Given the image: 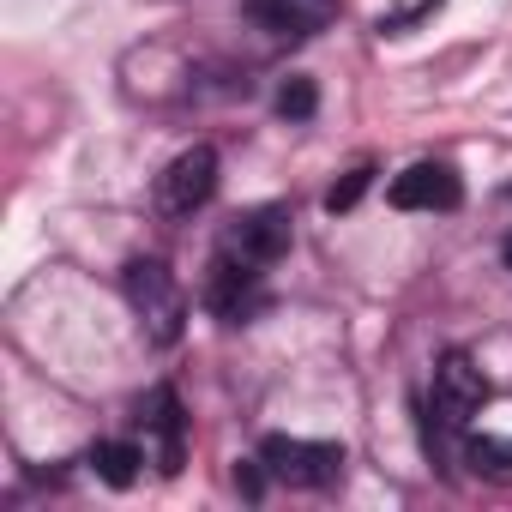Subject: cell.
Wrapping results in <instances>:
<instances>
[{
	"label": "cell",
	"instance_id": "cell-1",
	"mask_svg": "<svg viewBox=\"0 0 512 512\" xmlns=\"http://www.w3.org/2000/svg\"><path fill=\"white\" fill-rule=\"evenodd\" d=\"M488 404V380L464 350H446L434 362V386H428V452L446 464L452 458V434L470 428V416H482Z\"/></svg>",
	"mask_w": 512,
	"mask_h": 512
},
{
	"label": "cell",
	"instance_id": "cell-2",
	"mask_svg": "<svg viewBox=\"0 0 512 512\" xmlns=\"http://www.w3.org/2000/svg\"><path fill=\"white\" fill-rule=\"evenodd\" d=\"M121 290H127V302H133V314H139V326H145L151 344H175V338H181L187 302H181L175 272H169L163 260H127Z\"/></svg>",
	"mask_w": 512,
	"mask_h": 512
},
{
	"label": "cell",
	"instance_id": "cell-3",
	"mask_svg": "<svg viewBox=\"0 0 512 512\" xmlns=\"http://www.w3.org/2000/svg\"><path fill=\"white\" fill-rule=\"evenodd\" d=\"M296 217H290V205H253V211H235L229 223H223V235H217V253L223 260H241V266H260V272H272L284 253H290V229Z\"/></svg>",
	"mask_w": 512,
	"mask_h": 512
},
{
	"label": "cell",
	"instance_id": "cell-4",
	"mask_svg": "<svg viewBox=\"0 0 512 512\" xmlns=\"http://www.w3.org/2000/svg\"><path fill=\"white\" fill-rule=\"evenodd\" d=\"M260 464H266V476H278L290 488H332L344 476V446L296 440V434H266L260 440Z\"/></svg>",
	"mask_w": 512,
	"mask_h": 512
},
{
	"label": "cell",
	"instance_id": "cell-5",
	"mask_svg": "<svg viewBox=\"0 0 512 512\" xmlns=\"http://www.w3.org/2000/svg\"><path fill=\"white\" fill-rule=\"evenodd\" d=\"M205 308H211L223 326H247L253 314L266 308V272H260V266H241V260H223V253H211V272H205Z\"/></svg>",
	"mask_w": 512,
	"mask_h": 512
},
{
	"label": "cell",
	"instance_id": "cell-6",
	"mask_svg": "<svg viewBox=\"0 0 512 512\" xmlns=\"http://www.w3.org/2000/svg\"><path fill=\"white\" fill-rule=\"evenodd\" d=\"M211 193H217V151H211V145H187V151L157 175V211H163V217H193Z\"/></svg>",
	"mask_w": 512,
	"mask_h": 512
},
{
	"label": "cell",
	"instance_id": "cell-7",
	"mask_svg": "<svg viewBox=\"0 0 512 512\" xmlns=\"http://www.w3.org/2000/svg\"><path fill=\"white\" fill-rule=\"evenodd\" d=\"M139 434H145V458H151L163 476H175L181 458H187V416H181V398H175L169 386H157V392L139 404Z\"/></svg>",
	"mask_w": 512,
	"mask_h": 512
},
{
	"label": "cell",
	"instance_id": "cell-8",
	"mask_svg": "<svg viewBox=\"0 0 512 512\" xmlns=\"http://www.w3.org/2000/svg\"><path fill=\"white\" fill-rule=\"evenodd\" d=\"M386 199H392L398 211H458L464 181H458L452 163H410L404 175H392Z\"/></svg>",
	"mask_w": 512,
	"mask_h": 512
},
{
	"label": "cell",
	"instance_id": "cell-9",
	"mask_svg": "<svg viewBox=\"0 0 512 512\" xmlns=\"http://www.w3.org/2000/svg\"><path fill=\"white\" fill-rule=\"evenodd\" d=\"M247 19L272 37H314L332 19V0H247Z\"/></svg>",
	"mask_w": 512,
	"mask_h": 512
},
{
	"label": "cell",
	"instance_id": "cell-10",
	"mask_svg": "<svg viewBox=\"0 0 512 512\" xmlns=\"http://www.w3.org/2000/svg\"><path fill=\"white\" fill-rule=\"evenodd\" d=\"M85 464H91L109 488H133V482H139V464H151V458H145L139 440H97Z\"/></svg>",
	"mask_w": 512,
	"mask_h": 512
},
{
	"label": "cell",
	"instance_id": "cell-11",
	"mask_svg": "<svg viewBox=\"0 0 512 512\" xmlns=\"http://www.w3.org/2000/svg\"><path fill=\"white\" fill-rule=\"evenodd\" d=\"M464 464L488 482H512V440H494V434H470L464 440Z\"/></svg>",
	"mask_w": 512,
	"mask_h": 512
},
{
	"label": "cell",
	"instance_id": "cell-12",
	"mask_svg": "<svg viewBox=\"0 0 512 512\" xmlns=\"http://www.w3.org/2000/svg\"><path fill=\"white\" fill-rule=\"evenodd\" d=\"M320 109V91H314V79L308 73H290L284 85H278V115L284 121H308Z\"/></svg>",
	"mask_w": 512,
	"mask_h": 512
},
{
	"label": "cell",
	"instance_id": "cell-13",
	"mask_svg": "<svg viewBox=\"0 0 512 512\" xmlns=\"http://www.w3.org/2000/svg\"><path fill=\"white\" fill-rule=\"evenodd\" d=\"M368 181H374V163H356V169H350V175L326 193V211H332V217H338V211H350V205L368 193Z\"/></svg>",
	"mask_w": 512,
	"mask_h": 512
},
{
	"label": "cell",
	"instance_id": "cell-14",
	"mask_svg": "<svg viewBox=\"0 0 512 512\" xmlns=\"http://www.w3.org/2000/svg\"><path fill=\"white\" fill-rule=\"evenodd\" d=\"M428 13H440V0H416V7H404V13H386V19H380V31H386V37H398V31H410L416 19H428Z\"/></svg>",
	"mask_w": 512,
	"mask_h": 512
},
{
	"label": "cell",
	"instance_id": "cell-15",
	"mask_svg": "<svg viewBox=\"0 0 512 512\" xmlns=\"http://www.w3.org/2000/svg\"><path fill=\"white\" fill-rule=\"evenodd\" d=\"M500 253H506V266H512V235H506V247H500Z\"/></svg>",
	"mask_w": 512,
	"mask_h": 512
}]
</instances>
